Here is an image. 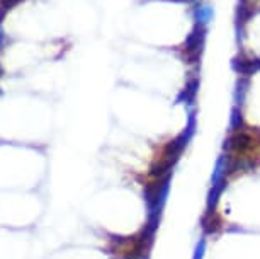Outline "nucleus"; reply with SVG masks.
I'll return each mask as SVG.
<instances>
[{
  "label": "nucleus",
  "instance_id": "4",
  "mask_svg": "<svg viewBox=\"0 0 260 259\" xmlns=\"http://www.w3.org/2000/svg\"><path fill=\"white\" fill-rule=\"evenodd\" d=\"M6 14H7V11L2 6H0V26H2V21L6 19Z\"/></svg>",
  "mask_w": 260,
  "mask_h": 259
},
{
  "label": "nucleus",
  "instance_id": "6",
  "mask_svg": "<svg viewBox=\"0 0 260 259\" xmlns=\"http://www.w3.org/2000/svg\"><path fill=\"white\" fill-rule=\"evenodd\" d=\"M0 97H2V89H0Z\"/></svg>",
  "mask_w": 260,
  "mask_h": 259
},
{
  "label": "nucleus",
  "instance_id": "1",
  "mask_svg": "<svg viewBox=\"0 0 260 259\" xmlns=\"http://www.w3.org/2000/svg\"><path fill=\"white\" fill-rule=\"evenodd\" d=\"M192 12H194V19H196V22H198L199 27L208 26V24L213 21V17H214L213 7L208 6V4H203V2L196 4L194 9H192Z\"/></svg>",
  "mask_w": 260,
  "mask_h": 259
},
{
  "label": "nucleus",
  "instance_id": "3",
  "mask_svg": "<svg viewBox=\"0 0 260 259\" xmlns=\"http://www.w3.org/2000/svg\"><path fill=\"white\" fill-rule=\"evenodd\" d=\"M4 45H6V33H4L2 26H0V50L4 48Z\"/></svg>",
  "mask_w": 260,
  "mask_h": 259
},
{
  "label": "nucleus",
  "instance_id": "5",
  "mask_svg": "<svg viewBox=\"0 0 260 259\" xmlns=\"http://www.w3.org/2000/svg\"><path fill=\"white\" fill-rule=\"evenodd\" d=\"M2 75H4V67L0 65V77H2Z\"/></svg>",
  "mask_w": 260,
  "mask_h": 259
},
{
  "label": "nucleus",
  "instance_id": "2",
  "mask_svg": "<svg viewBox=\"0 0 260 259\" xmlns=\"http://www.w3.org/2000/svg\"><path fill=\"white\" fill-rule=\"evenodd\" d=\"M21 2H22V0H0V6H2V7L9 12L11 9H14L16 6H19Z\"/></svg>",
  "mask_w": 260,
  "mask_h": 259
}]
</instances>
